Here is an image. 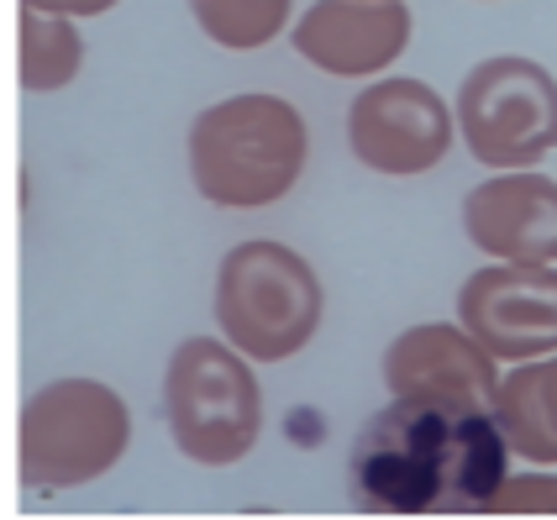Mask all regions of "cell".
Returning <instances> with one entry per match:
<instances>
[{
    "label": "cell",
    "instance_id": "6da1fadb",
    "mask_svg": "<svg viewBox=\"0 0 557 520\" xmlns=\"http://www.w3.org/2000/svg\"><path fill=\"white\" fill-rule=\"evenodd\" d=\"M310 163L306 116L269 90L226 95L189 122V179L216 211L278 206Z\"/></svg>",
    "mask_w": 557,
    "mask_h": 520
},
{
    "label": "cell",
    "instance_id": "7a4b0ae2",
    "mask_svg": "<svg viewBox=\"0 0 557 520\" xmlns=\"http://www.w3.org/2000/svg\"><path fill=\"white\" fill-rule=\"evenodd\" d=\"M321 310H326V289L321 274L306 263V252L274 237H248L221 258L216 326L252 363H284L306 352L321 332Z\"/></svg>",
    "mask_w": 557,
    "mask_h": 520
},
{
    "label": "cell",
    "instance_id": "3957f363",
    "mask_svg": "<svg viewBox=\"0 0 557 520\" xmlns=\"http://www.w3.org/2000/svg\"><path fill=\"white\" fill-rule=\"evenodd\" d=\"M163 421L180 458L232 468L263 436V384L226 337H185L163 368Z\"/></svg>",
    "mask_w": 557,
    "mask_h": 520
},
{
    "label": "cell",
    "instance_id": "277c9868",
    "mask_svg": "<svg viewBox=\"0 0 557 520\" xmlns=\"http://www.w3.org/2000/svg\"><path fill=\"white\" fill-rule=\"evenodd\" d=\"M132 447L126 399L85 373L42 384L22 405L16 426V468L27 490H85L106 479Z\"/></svg>",
    "mask_w": 557,
    "mask_h": 520
},
{
    "label": "cell",
    "instance_id": "5b68a950",
    "mask_svg": "<svg viewBox=\"0 0 557 520\" xmlns=\"http://www.w3.org/2000/svg\"><path fill=\"white\" fill-rule=\"evenodd\" d=\"M458 137L484 169H536L557 153V74L527 53L473 63L458 85Z\"/></svg>",
    "mask_w": 557,
    "mask_h": 520
},
{
    "label": "cell",
    "instance_id": "8992f818",
    "mask_svg": "<svg viewBox=\"0 0 557 520\" xmlns=\"http://www.w3.org/2000/svg\"><path fill=\"white\" fill-rule=\"evenodd\" d=\"M499 358L473 342L463 321L447 326H410L389 342L384 352V389L395 405L421 410V416H447V421H468V416H490L499 395Z\"/></svg>",
    "mask_w": 557,
    "mask_h": 520
},
{
    "label": "cell",
    "instance_id": "52a82bcc",
    "mask_svg": "<svg viewBox=\"0 0 557 520\" xmlns=\"http://www.w3.org/2000/svg\"><path fill=\"white\" fill-rule=\"evenodd\" d=\"M458 137V111L426 85V79H369L347 106V148L352 158L389 174V179H416L447 163Z\"/></svg>",
    "mask_w": 557,
    "mask_h": 520
},
{
    "label": "cell",
    "instance_id": "ba28073f",
    "mask_svg": "<svg viewBox=\"0 0 557 520\" xmlns=\"http://www.w3.org/2000/svg\"><path fill=\"white\" fill-rule=\"evenodd\" d=\"M458 321L499 363H536L557 352V263H490L463 278Z\"/></svg>",
    "mask_w": 557,
    "mask_h": 520
},
{
    "label": "cell",
    "instance_id": "9c48e42d",
    "mask_svg": "<svg viewBox=\"0 0 557 520\" xmlns=\"http://www.w3.org/2000/svg\"><path fill=\"white\" fill-rule=\"evenodd\" d=\"M416 16L405 0H315L295 22V53L332 79H379L410 48Z\"/></svg>",
    "mask_w": 557,
    "mask_h": 520
},
{
    "label": "cell",
    "instance_id": "30bf717a",
    "mask_svg": "<svg viewBox=\"0 0 557 520\" xmlns=\"http://www.w3.org/2000/svg\"><path fill=\"white\" fill-rule=\"evenodd\" d=\"M463 232L495 263H557V179L499 169L463 195Z\"/></svg>",
    "mask_w": 557,
    "mask_h": 520
},
{
    "label": "cell",
    "instance_id": "8fae6325",
    "mask_svg": "<svg viewBox=\"0 0 557 520\" xmlns=\"http://www.w3.org/2000/svg\"><path fill=\"white\" fill-rule=\"evenodd\" d=\"M495 426L516 447V458H531L536 468H557V352L536 363H516L499 379Z\"/></svg>",
    "mask_w": 557,
    "mask_h": 520
},
{
    "label": "cell",
    "instance_id": "7c38bea8",
    "mask_svg": "<svg viewBox=\"0 0 557 520\" xmlns=\"http://www.w3.org/2000/svg\"><path fill=\"white\" fill-rule=\"evenodd\" d=\"M22 90L27 95H59L79 79L85 69V37L74 16L53 11H22Z\"/></svg>",
    "mask_w": 557,
    "mask_h": 520
},
{
    "label": "cell",
    "instance_id": "4fadbf2b",
    "mask_svg": "<svg viewBox=\"0 0 557 520\" xmlns=\"http://www.w3.org/2000/svg\"><path fill=\"white\" fill-rule=\"evenodd\" d=\"M289 11H295V0H189L195 27L226 53L269 48L289 27Z\"/></svg>",
    "mask_w": 557,
    "mask_h": 520
},
{
    "label": "cell",
    "instance_id": "5bb4252c",
    "mask_svg": "<svg viewBox=\"0 0 557 520\" xmlns=\"http://www.w3.org/2000/svg\"><path fill=\"white\" fill-rule=\"evenodd\" d=\"M484 510H557V473H521L479 499Z\"/></svg>",
    "mask_w": 557,
    "mask_h": 520
},
{
    "label": "cell",
    "instance_id": "9a60e30c",
    "mask_svg": "<svg viewBox=\"0 0 557 520\" xmlns=\"http://www.w3.org/2000/svg\"><path fill=\"white\" fill-rule=\"evenodd\" d=\"M27 11H53V16H74V22H90V16H106L116 11L122 0H22Z\"/></svg>",
    "mask_w": 557,
    "mask_h": 520
}]
</instances>
